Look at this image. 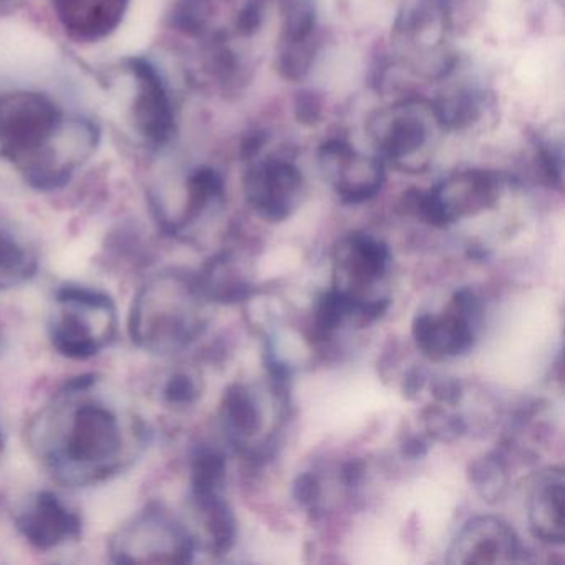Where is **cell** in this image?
<instances>
[{
  "instance_id": "obj_1",
  "label": "cell",
  "mask_w": 565,
  "mask_h": 565,
  "mask_svg": "<svg viewBox=\"0 0 565 565\" xmlns=\"http://www.w3.org/2000/svg\"><path fill=\"white\" fill-rule=\"evenodd\" d=\"M28 438L55 481L87 488L130 468L143 451L147 429L137 412L92 375L55 393L31 419Z\"/></svg>"
},
{
  "instance_id": "obj_2",
  "label": "cell",
  "mask_w": 565,
  "mask_h": 565,
  "mask_svg": "<svg viewBox=\"0 0 565 565\" xmlns=\"http://www.w3.org/2000/svg\"><path fill=\"white\" fill-rule=\"evenodd\" d=\"M204 299L196 276L177 269L153 274L135 294L128 332L151 355L190 349L204 329Z\"/></svg>"
},
{
  "instance_id": "obj_3",
  "label": "cell",
  "mask_w": 565,
  "mask_h": 565,
  "mask_svg": "<svg viewBox=\"0 0 565 565\" xmlns=\"http://www.w3.org/2000/svg\"><path fill=\"white\" fill-rule=\"evenodd\" d=\"M366 134L385 167L418 174L431 164L446 131L433 102L405 98L376 110L366 121Z\"/></svg>"
},
{
  "instance_id": "obj_4",
  "label": "cell",
  "mask_w": 565,
  "mask_h": 565,
  "mask_svg": "<svg viewBox=\"0 0 565 565\" xmlns=\"http://www.w3.org/2000/svg\"><path fill=\"white\" fill-rule=\"evenodd\" d=\"M118 332L114 299L87 286H64L52 300L49 337L65 359L88 360L111 345Z\"/></svg>"
},
{
  "instance_id": "obj_5",
  "label": "cell",
  "mask_w": 565,
  "mask_h": 565,
  "mask_svg": "<svg viewBox=\"0 0 565 565\" xmlns=\"http://www.w3.org/2000/svg\"><path fill=\"white\" fill-rule=\"evenodd\" d=\"M396 61L418 77L439 81L451 74L456 55L445 0H406L392 29Z\"/></svg>"
},
{
  "instance_id": "obj_6",
  "label": "cell",
  "mask_w": 565,
  "mask_h": 565,
  "mask_svg": "<svg viewBox=\"0 0 565 565\" xmlns=\"http://www.w3.org/2000/svg\"><path fill=\"white\" fill-rule=\"evenodd\" d=\"M388 246L365 233H353L335 247L333 290L349 302L352 319L370 323L388 309V297L379 287L388 274Z\"/></svg>"
},
{
  "instance_id": "obj_7",
  "label": "cell",
  "mask_w": 565,
  "mask_h": 565,
  "mask_svg": "<svg viewBox=\"0 0 565 565\" xmlns=\"http://www.w3.org/2000/svg\"><path fill=\"white\" fill-rule=\"evenodd\" d=\"M196 539L161 505H148L111 535L108 554L115 564H188Z\"/></svg>"
},
{
  "instance_id": "obj_8",
  "label": "cell",
  "mask_w": 565,
  "mask_h": 565,
  "mask_svg": "<svg viewBox=\"0 0 565 565\" xmlns=\"http://www.w3.org/2000/svg\"><path fill=\"white\" fill-rule=\"evenodd\" d=\"M501 196V180L491 171L465 170L449 174L429 191L406 194L408 213L436 227L492 210Z\"/></svg>"
},
{
  "instance_id": "obj_9",
  "label": "cell",
  "mask_w": 565,
  "mask_h": 565,
  "mask_svg": "<svg viewBox=\"0 0 565 565\" xmlns=\"http://www.w3.org/2000/svg\"><path fill=\"white\" fill-rule=\"evenodd\" d=\"M481 303L472 290L452 296L441 313H419L413 322V339L425 355L451 359L468 352L478 337Z\"/></svg>"
},
{
  "instance_id": "obj_10",
  "label": "cell",
  "mask_w": 565,
  "mask_h": 565,
  "mask_svg": "<svg viewBox=\"0 0 565 565\" xmlns=\"http://www.w3.org/2000/svg\"><path fill=\"white\" fill-rule=\"evenodd\" d=\"M244 194L257 216L269 223H282L302 204L306 180L302 171L286 158H260L244 174Z\"/></svg>"
},
{
  "instance_id": "obj_11",
  "label": "cell",
  "mask_w": 565,
  "mask_h": 565,
  "mask_svg": "<svg viewBox=\"0 0 565 565\" xmlns=\"http://www.w3.org/2000/svg\"><path fill=\"white\" fill-rule=\"evenodd\" d=\"M323 181L347 204L373 200L385 184V163L376 154H365L343 140H329L317 151Z\"/></svg>"
},
{
  "instance_id": "obj_12",
  "label": "cell",
  "mask_w": 565,
  "mask_h": 565,
  "mask_svg": "<svg viewBox=\"0 0 565 565\" xmlns=\"http://www.w3.org/2000/svg\"><path fill=\"white\" fill-rule=\"evenodd\" d=\"M280 21L276 68L286 81L300 82L319 52L316 6L312 0H280Z\"/></svg>"
},
{
  "instance_id": "obj_13",
  "label": "cell",
  "mask_w": 565,
  "mask_h": 565,
  "mask_svg": "<svg viewBox=\"0 0 565 565\" xmlns=\"http://www.w3.org/2000/svg\"><path fill=\"white\" fill-rule=\"evenodd\" d=\"M15 527L32 547L51 552L81 537L82 518L55 492L39 491L19 509Z\"/></svg>"
},
{
  "instance_id": "obj_14",
  "label": "cell",
  "mask_w": 565,
  "mask_h": 565,
  "mask_svg": "<svg viewBox=\"0 0 565 565\" xmlns=\"http://www.w3.org/2000/svg\"><path fill=\"white\" fill-rule=\"evenodd\" d=\"M522 548L511 525L494 515L469 519L449 545L448 564H512Z\"/></svg>"
},
{
  "instance_id": "obj_15",
  "label": "cell",
  "mask_w": 565,
  "mask_h": 565,
  "mask_svg": "<svg viewBox=\"0 0 565 565\" xmlns=\"http://www.w3.org/2000/svg\"><path fill=\"white\" fill-rule=\"evenodd\" d=\"M565 479L561 468L535 476L529 492L527 512L532 534L547 544H564Z\"/></svg>"
},
{
  "instance_id": "obj_16",
  "label": "cell",
  "mask_w": 565,
  "mask_h": 565,
  "mask_svg": "<svg viewBox=\"0 0 565 565\" xmlns=\"http://www.w3.org/2000/svg\"><path fill=\"white\" fill-rule=\"evenodd\" d=\"M220 419L231 445L247 455L254 436L263 429V409L253 390L243 383L231 385L221 398Z\"/></svg>"
},
{
  "instance_id": "obj_17",
  "label": "cell",
  "mask_w": 565,
  "mask_h": 565,
  "mask_svg": "<svg viewBox=\"0 0 565 565\" xmlns=\"http://www.w3.org/2000/svg\"><path fill=\"white\" fill-rule=\"evenodd\" d=\"M194 511L207 537L210 551L216 555L227 554L236 542L237 525L233 509L224 499L223 491L207 494H191Z\"/></svg>"
},
{
  "instance_id": "obj_18",
  "label": "cell",
  "mask_w": 565,
  "mask_h": 565,
  "mask_svg": "<svg viewBox=\"0 0 565 565\" xmlns=\"http://www.w3.org/2000/svg\"><path fill=\"white\" fill-rule=\"evenodd\" d=\"M38 256L12 234L0 231V292L24 286L38 273Z\"/></svg>"
},
{
  "instance_id": "obj_19",
  "label": "cell",
  "mask_w": 565,
  "mask_h": 565,
  "mask_svg": "<svg viewBox=\"0 0 565 565\" xmlns=\"http://www.w3.org/2000/svg\"><path fill=\"white\" fill-rule=\"evenodd\" d=\"M443 130L458 131L469 127L481 117L482 104L478 92L459 87L446 92L438 100H433Z\"/></svg>"
},
{
  "instance_id": "obj_20",
  "label": "cell",
  "mask_w": 565,
  "mask_h": 565,
  "mask_svg": "<svg viewBox=\"0 0 565 565\" xmlns=\"http://www.w3.org/2000/svg\"><path fill=\"white\" fill-rule=\"evenodd\" d=\"M469 482L484 501L498 502L508 494L509 476L508 465L498 452H489L475 459L468 469Z\"/></svg>"
},
{
  "instance_id": "obj_21",
  "label": "cell",
  "mask_w": 565,
  "mask_h": 565,
  "mask_svg": "<svg viewBox=\"0 0 565 565\" xmlns=\"http://www.w3.org/2000/svg\"><path fill=\"white\" fill-rule=\"evenodd\" d=\"M226 471L223 452L217 449H201L191 462V494L223 491Z\"/></svg>"
},
{
  "instance_id": "obj_22",
  "label": "cell",
  "mask_w": 565,
  "mask_h": 565,
  "mask_svg": "<svg viewBox=\"0 0 565 565\" xmlns=\"http://www.w3.org/2000/svg\"><path fill=\"white\" fill-rule=\"evenodd\" d=\"M164 403L170 406H190L200 398L201 382L186 370H177L168 376L163 390Z\"/></svg>"
},
{
  "instance_id": "obj_23",
  "label": "cell",
  "mask_w": 565,
  "mask_h": 565,
  "mask_svg": "<svg viewBox=\"0 0 565 565\" xmlns=\"http://www.w3.org/2000/svg\"><path fill=\"white\" fill-rule=\"evenodd\" d=\"M320 495H322V486L312 472H303L294 482V498L302 508H313Z\"/></svg>"
},
{
  "instance_id": "obj_24",
  "label": "cell",
  "mask_w": 565,
  "mask_h": 565,
  "mask_svg": "<svg viewBox=\"0 0 565 565\" xmlns=\"http://www.w3.org/2000/svg\"><path fill=\"white\" fill-rule=\"evenodd\" d=\"M296 114L299 124H319L320 117H322V102H320L316 94L306 92V94L299 95V98H297Z\"/></svg>"
},
{
  "instance_id": "obj_25",
  "label": "cell",
  "mask_w": 565,
  "mask_h": 565,
  "mask_svg": "<svg viewBox=\"0 0 565 565\" xmlns=\"http://www.w3.org/2000/svg\"><path fill=\"white\" fill-rule=\"evenodd\" d=\"M433 395L439 403L456 405L461 399V385L455 379H441L433 386Z\"/></svg>"
},
{
  "instance_id": "obj_26",
  "label": "cell",
  "mask_w": 565,
  "mask_h": 565,
  "mask_svg": "<svg viewBox=\"0 0 565 565\" xmlns=\"http://www.w3.org/2000/svg\"><path fill=\"white\" fill-rule=\"evenodd\" d=\"M425 445H423L419 439H412V441L406 443V455L413 456V458H416V456H422L423 452H425Z\"/></svg>"
},
{
  "instance_id": "obj_27",
  "label": "cell",
  "mask_w": 565,
  "mask_h": 565,
  "mask_svg": "<svg viewBox=\"0 0 565 565\" xmlns=\"http://www.w3.org/2000/svg\"><path fill=\"white\" fill-rule=\"evenodd\" d=\"M4 449H6V435H4V429H2V425H0V459H2V456H4Z\"/></svg>"
}]
</instances>
